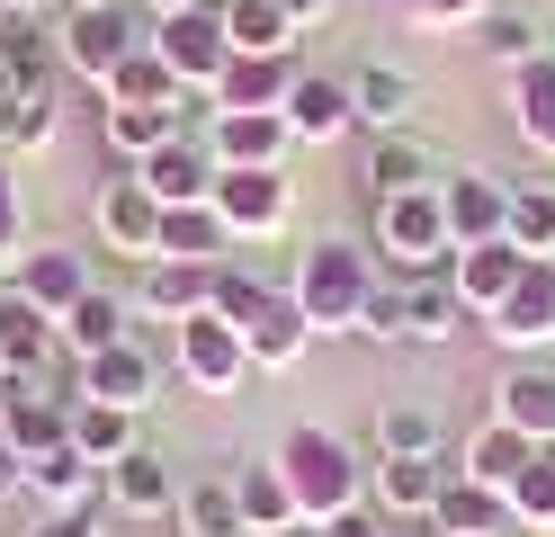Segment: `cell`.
Instances as JSON below:
<instances>
[{"instance_id":"cell-1","label":"cell","mask_w":555,"mask_h":537,"mask_svg":"<svg viewBox=\"0 0 555 537\" xmlns=\"http://www.w3.org/2000/svg\"><path fill=\"white\" fill-rule=\"evenodd\" d=\"M287 296L305 305L314 341L359 332L367 305H376V260H367V242H314V251L296 260V286H287Z\"/></svg>"},{"instance_id":"cell-2","label":"cell","mask_w":555,"mask_h":537,"mask_svg":"<svg viewBox=\"0 0 555 537\" xmlns=\"http://www.w3.org/2000/svg\"><path fill=\"white\" fill-rule=\"evenodd\" d=\"M278 475H287L296 511L314 528L359 511V457H350V439H332V430H287V439H278Z\"/></svg>"},{"instance_id":"cell-3","label":"cell","mask_w":555,"mask_h":537,"mask_svg":"<svg viewBox=\"0 0 555 537\" xmlns=\"http://www.w3.org/2000/svg\"><path fill=\"white\" fill-rule=\"evenodd\" d=\"M367 251H386V260L403 278H430L448 251V215H439V189H403V197H376V242Z\"/></svg>"},{"instance_id":"cell-4","label":"cell","mask_w":555,"mask_h":537,"mask_svg":"<svg viewBox=\"0 0 555 537\" xmlns=\"http://www.w3.org/2000/svg\"><path fill=\"white\" fill-rule=\"evenodd\" d=\"M170 358H180V376H189L197 394H224V385H242V368H251V341L206 305V314H189V322H170Z\"/></svg>"},{"instance_id":"cell-5","label":"cell","mask_w":555,"mask_h":537,"mask_svg":"<svg viewBox=\"0 0 555 537\" xmlns=\"http://www.w3.org/2000/svg\"><path fill=\"white\" fill-rule=\"evenodd\" d=\"M153 54L180 72V90H216L224 81V63H233V36H224V10H180V18H162L153 27Z\"/></svg>"},{"instance_id":"cell-6","label":"cell","mask_w":555,"mask_h":537,"mask_svg":"<svg viewBox=\"0 0 555 537\" xmlns=\"http://www.w3.org/2000/svg\"><path fill=\"white\" fill-rule=\"evenodd\" d=\"M287 117L278 107H206V153L216 170H278L287 162Z\"/></svg>"},{"instance_id":"cell-7","label":"cell","mask_w":555,"mask_h":537,"mask_svg":"<svg viewBox=\"0 0 555 537\" xmlns=\"http://www.w3.org/2000/svg\"><path fill=\"white\" fill-rule=\"evenodd\" d=\"M439 215H448V242L475 251V242H502L511 225V189L493 170H457V179H439Z\"/></svg>"},{"instance_id":"cell-8","label":"cell","mask_w":555,"mask_h":537,"mask_svg":"<svg viewBox=\"0 0 555 537\" xmlns=\"http://www.w3.org/2000/svg\"><path fill=\"white\" fill-rule=\"evenodd\" d=\"M99 242H108V251H126V260H153V251H162V197L144 189V179H108V189H99Z\"/></svg>"},{"instance_id":"cell-9","label":"cell","mask_w":555,"mask_h":537,"mask_svg":"<svg viewBox=\"0 0 555 537\" xmlns=\"http://www.w3.org/2000/svg\"><path fill=\"white\" fill-rule=\"evenodd\" d=\"M483 332L511 341V349H555V260H529V269H519V286L493 305Z\"/></svg>"},{"instance_id":"cell-10","label":"cell","mask_w":555,"mask_h":537,"mask_svg":"<svg viewBox=\"0 0 555 537\" xmlns=\"http://www.w3.org/2000/svg\"><path fill=\"white\" fill-rule=\"evenodd\" d=\"M54 46H63V72H81V81H108V72L134 54V18H126V0H117V10H73V27H63Z\"/></svg>"},{"instance_id":"cell-11","label":"cell","mask_w":555,"mask_h":537,"mask_svg":"<svg viewBox=\"0 0 555 537\" xmlns=\"http://www.w3.org/2000/svg\"><path fill=\"white\" fill-rule=\"evenodd\" d=\"M206 206H216L233 233H278L296 197H287V170H216V197Z\"/></svg>"},{"instance_id":"cell-12","label":"cell","mask_w":555,"mask_h":537,"mask_svg":"<svg viewBox=\"0 0 555 537\" xmlns=\"http://www.w3.org/2000/svg\"><path fill=\"white\" fill-rule=\"evenodd\" d=\"M287 135L296 143H340L359 126V99H350V81H332V72H296V90H287Z\"/></svg>"},{"instance_id":"cell-13","label":"cell","mask_w":555,"mask_h":537,"mask_svg":"<svg viewBox=\"0 0 555 537\" xmlns=\"http://www.w3.org/2000/svg\"><path fill=\"white\" fill-rule=\"evenodd\" d=\"M134 179H144L162 206H206L216 197V153H206V135H180V143H162V153L134 162Z\"/></svg>"},{"instance_id":"cell-14","label":"cell","mask_w":555,"mask_h":537,"mask_svg":"<svg viewBox=\"0 0 555 537\" xmlns=\"http://www.w3.org/2000/svg\"><path fill=\"white\" fill-rule=\"evenodd\" d=\"M430 528H439V537H511L519 520H511V493H493V484H475V475L448 465V484H439V501H430Z\"/></svg>"},{"instance_id":"cell-15","label":"cell","mask_w":555,"mask_h":537,"mask_svg":"<svg viewBox=\"0 0 555 537\" xmlns=\"http://www.w3.org/2000/svg\"><path fill=\"white\" fill-rule=\"evenodd\" d=\"M10 286H18V296L37 305V314H54V322H63V314H73L99 278H90V260H81V251H54V242H37V251L18 260V278H10Z\"/></svg>"},{"instance_id":"cell-16","label":"cell","mask_w":555,"mask_h":537,"mask_svg":"<svg viewBox=\"0 0 555 537\" xmlns=\"http://www.w3.org/2000/svg\"><path fill=\"white\" fill-rule=\"evenodd\" d=\"M153 349L144 341H117V349H99V358H81V394L90 404H117V412H144L153 404Z\"/></svg>"},{"instance_id":"cell-17","label":"cell","mask_w":555,"mask_h":537,"mask_svg":"<svg viewBox=\"0 0 555 537\" xmlns=\"http://www.w3.org/2000/svg\"><path fill=\"white\" fill-rule=\"evenodd\" d=\"M108 501L134 520H162V511H180V475H170V457L162 448H126L108 465Z\"/></svg>"},{"instance_id":"cell-18","label":"cell","mask_w":555,"mask_h":537,"mask_svg":"<svg viewBox=\"0 0 555 537\" xmlns=\"http://www.w3.org/2000/svg\"><path fill=\"white\" fill-rule=\"evenodd\" d=\"M63 439H73V404H54V394H10V404H0V448L18 465L63 448Z\"/></svg>"},{"instance_id":"cell-19","label":"cell","mask_w":555,"mask_h":537,"mask_svg":"<svg viewBox=\"0 0 555 537\" xmlns=\"http://www.w3.org/2000/svg\"><path fill=\"white\" fill-rule=\"evenodd\" d=\"M519 269H529V251H511V242H475V251H457L448 286L466 296V314H493L511 286H519Z\"/></svg>"},{"instance_id":"cell-20","label":"cell","mask_w":555,"mask_h":537,"mask_svg":"<svg viewBox=\"0 0 555 537\" xmlns=\"http://www.w3.org/2000/svg\"><path fill=\"white\" fill-rule=\"evenodd\" d=\"M287 90H296V63L287 54H233L224 81L206 90V107H287Z\"/></svg>"},{"instance_id":"cell-21","label":"cell","mask_w":555,"mask_h":537,"mask_svg":"<svg viewBox=\"0 0 555 537\" xmlns=\"http://www.w3.org/2000/svg\"><path fill=\"white\" fill-rule=\"evenodd\" d=\"M144 305L162 322H189V314L216 305V269L206 260H144Z\"/></svg>"},{"instance_id":"cell-22","label":"cell","mask_w":555,"mask_h":537,"mask_svg":"<svg viewBox=\"0 0 555 537\" xmlns=\"http://www.w3.org/2000/svg\"><path fill=\"white\" fill-rule=\"evenodd\" d=\"M439 484H448L439 457H376V511H386V520H412V511L430 520Z\"/></svg>"},{"instance_id":"cell-23","label":"cell","mask_w":555,"mask_h":537,"mask_svg":"<svg viewBox=\"0 0 555 537\" xmlns=\"http://www.w3.org/2000/svg\"><path fill=\"white\" fill-rule=\"evenodd\" d=\"M242 341H251V368H296L305 341H314V322H305L296 296H269L251 322H242Z\"/></svg>"},{"instance_id":"cell-24","label":"cell","mask_w":555,"mask_h":537,"mask_svg":"<svg viewBox=\"0 0 555 537\" xmlns=\"http://www.w3.org/2000/svg\"><path fill=\"white\" fill-rule=\"evenodd\" d=\"M350 99H359V126L403 135V117H412V99H422V81H412L403 63H367V72H350Z\"/></svg>"},{"instance_id":"cell-25","label":"cell","mask_w":555,"mask_h":537,"mask_svg":"<svg viewBox=\"0 0 555 537\" xmlns=\"http://www.w3.org/2000/svg\"><path fill=\"white\" fill-rule=\"evenodd\" d=\"M224 251H233V225L216 206H162V251H153V260H206V269H216Z\"/></svg>"},{"instance_id":"cell-26","label":"cell","mask_w":555,"mask_h":537,"mask_svg":"<svg viewBox=\"0 0 555 537\" xmlns=\"http://www.w3.org/2000/svg\"><path fill=\"white\" fill-rule=\"evenodd\" d=\"M359 189L367 197H403V189H439V179H430V153L412 135H376L367 162H359Z\"/></svg>"},{"instance_id":"cell-27","label":"cell","mask_w":555,"mask_h":537,"mask_svg":"<svg viewBox=\"0 0 555 537\" xmlns=\"http://www.w3.org/2000/svg\"><path fill=\"white\" fill-rule=\"evenodd\" d=\"M189 117H206V107H108V153H126V162H144V153H162V143H180L189 135Z\"/></svg>"},{"instance_id":"cell-28","label":"cell","mask_w":555,"mask_h":537,"mask_svg":"<svg viewBox=\"0 0 555 537\" xmlns=\"http://www.w3.org/2000/svg\"><path fill=\"white\" fill-rule=\"evenodd\" d=\"M538 457V439L529 430H511V421H493V430H475L466 439V457H457V475H475V484H493V493H511L519 484V465Z\"/></svg>"},{"instance_id":"cell-29","label":"cell","mask_w":555,"mask_h":537,"mask_svg":"<svg viewBox=\"0 0 555 537\" xmlns=\"http://www.w3.org/2000/svg\"><path fill=\"white\" fill-rule=\"evenodd\" d=\"M99 90H108V107H180V99H189V90H180V72H170L153 46H134Z\"/></svg>"},{"instance_id":"cell-30","label":"cell","mask_w":555,"mask_h":537,"mask_svg":"<svg viewBox=\"0 0 555 537\" xmlns=\"http://www.w3.org/2000/svg\"><path fill=\"white\" fill-rule=\"evenodd\" d=\"M457 322H466V296L439 269L430 278H403V341H448Z\"/></svg>"},{"instance_id":"cell-31","label":"cell","mask_w":555,"mask_h":537,"mask_svg":"<svg viewBox=\"0 0 555 537\" xmlns=\"http://www.w3.org/2000/svg\"><path fill=\"white\" fill-rule=\"evenodd\" d=\"M233 501H242V520H251V537L305 520V511H296V493H287V475H278V457H269V465H242V475H233Z\"/></svg>"},{"instance_id":"cell-32","label":"cell","mask_w":555,"mask_h":537,"mask_svg":"<svg viewBox=\"0 0 555 537\" xmlns=\"http://www.w3.org/2000/svg\"><path fill=\"white\" fill-rule=\"evenodd\" d=\"M54 341H63V349H81V358H99V349H117V341H134V332H126V305L108 296V286H90V296L54 322Z\"/></svg>"},{"instance_id":"cell-33","label":"cell","mask_w":555,"mask_h":537,"mask_svg":"<svg viewBox=\"0 0 555 537\" xmlns=\"http://www.w3.org/2000/svg\"><path fill=\"white\" fill-rule=\"evenodd\" d=\"M46 349H54V314H37L18 286H0V368L18 376V368H37Z\"/></svg>"},{"instance_id":"cell-34","label":"cell","mask_w":555,"mask_h":537,"mask_svg":"<svg viewBox=\"0 0 555 537\" xmlns=\"http://www.w3.org/2000/svg\"><path fill=\"white\" fill-rule=\"evenodd\" d=\"M511 107H519V143L555 162V54L519 63V90H511Z\"/></svg>"},{"instance_id":"cell-35","label":"cell","mask_w":555,"mask_h":537,"mask_svg":"<svg viewBox=\"0 0 555 537\" xmlns=\"http://www.w3.org/2000/svg\"><path fill=\"white\" fill-rule=\"evenodd\" d=\"M73 448L99 465V475H108V465H117L126 448H144V439H134V412H117V404H90V394H81V404H73Z\"/></svg>"},{"instance_id":"cell-36","label":"cell","mask_w":555,"mask_h":537,"mask_svg":"<svg viewBox=\"0 0 555 537\" xmlns=\"http://www.w3.org/2000/svg\"><path fill=\"white\" fill-rule=\"evenodd\" d=\"M493 421L529 430V439H555V376H538V368H511V376H502V394H493Z\"/></svg>"},{"instance_id":"cell-37","label":"cell","mask_w":555,"mask_h":537,"mask_svg":"<svg viewBox=\"0 0 555 537\" xmlns=\"http://www.w3.org/2000/svg\"><path fill=\"white\" fill-rule=\"evenodd\" d=\"M224 36H233V54H287L296 18L278 10V0H224Z\"/></svg>"},{"instance_id":"cell-38","label":"cell","mask_w":555,"mask_h":537,"mask_svg":"<svg viewBox=\"0 0 555 537\" xmlns=\"http://www.w3.org/2000/svg\"><path fill=\"white\" fill-rule=\"evenodd\" d=\"M511 251H529V260H555V189L529 179V189H511V225H502Z\"/></svg>"},{"instance_id":"cell-39","label":"cell","mask_w":555,"mask_h":537,"mask_svg":"<svg viewBox=\"0 0 555 537\" xmlns=\"http://www.w3.org/2000/svg\"><path fill=\"white\" fill-rule=\"evenodd\" d=\"M180 528H189V537H251L233 484H180Z\"/></svg>"},{"instance_id":"cell-40","label":"cell","mask_w":555,"mask_h":537,"mask_svg":"<svg viewBox=\"0 0 555 537\" xmlns=\"http://www.w3.org/2000/svg\"><path fill=\"white\" fill-rule=\"evenodd\" d=\"M511 520H519V528H555V439H538V457L519 465V484H511Z\"/></svg>"},{"instance_id":"cell-41","label":"cell","mask_w":555,"mask_h":537,"mask_svg":"<svg viewBox=\"0 0 555 537\" xmlns=\"http://www.w3.org/2000/svg\"><path fill=\"white\" fill-rule=\"evenodd\" d=\"M376 457H439V421L422 404H386L376 412Z\"/></svg>"},{"instance_id":"cell-42","label":"cell","mask_w":555,"mask_h":537,"mask_svg":"<svg viewBox=\"0 0 555 537\" xmlns=\"http://www.w3.org/2000/svg\"><path fill=\"white\" fill-rule=\"evenodd\" d=\"M46 135H54V99H27L0 72V143H46Z\"/></svg>"},{"instance_id":"cell-43","label":"cell","mask_w":555,"mask_h":537,"mask_svg":"<svg viewBox=\"0 0 555 537\" xmlns=\"http://www.w3.org/2000/svg\"><path fill=\"white\" fill-rule=\"evenodd\" d=\"M269 296H278L269 278H251V269H242V260H216V314L233 322V332H242V322H251V314H260Z\"/></svg>"},{"instance_id":"cell-44","label":"cell","mask_w":555,"mask_h":537,"mask_svg":"<svg viewBox=\"0 0 555 537\" xmlns=\"http://www.w3.org/2000/svg\"><path fill=\"white\" fill-rule=\"evenodd\" d=\"M483 54H502V63H538V27H529V18H511V10H493V18H483Z\"/></svg>"},{"instance_id":"cell-45","label":"cell","mask_w":555,"mask_h":537,"mask_svg":"<svg viewBox=\"0 0 555 537\" xmlns=\"http://www.w3.org/2000/svg\"><path fill=\"white\" fill-rule=\"evenodd\" d=\"M27 215H18V179H10V162H0V260H27Z\"/></svg>"},{"instance_id":"cell-46","label":"cell","mask_w":555,"mask_h":537,"mask_svg":"<svg viewBox=\"0 0 555 537\" xmlns=\"http://www.w3.org/2000/svg\"><path fill=\"white\" fill-rule=\"evenodd\" d=\"M483 10H493V0H412V18H422V27H466Z\"/></svg>"},{"instance_id":"cell-47","label":"cell","mask_w":555,"mask_h":537,"mask_svg":"<svg viewBox=\"0 0 555 537\" xmlns=\"http://www.w3.org/2000/svg\"><path fill=\"white\" fill-rule=\"evenodd\" d=\"M359 332H376V341H403V286H376V305H367V322Z\"/></svg>"},{"instance_id":"cell-48","label":"cell","mask_w":555,"mask_h":537,"mask_svg":"<svg viewBox=\"0 0 555 537\" xmlns=\"http://www.w3.org/2000/svg\"><path fill=\"white\" fill-rule=\"evenodd\" d=\"M27 537H99V511H54V520H37Z\"/></svg>"},{"instance_id":"cell-49","label":"cell","mask_w":555,"mask_h":537,"mask_svg":"<svg viewBox=\"0 0 555 537\" xmlns=\"http://www.w3.org/2000/svg\"><path fill=\"white\" fill-rule=\"evenodd\" d=\"M278 10H287L296 27H314V18H332V0H278Z\"/></svg>"},{"instance_id":"cell-50","label":"cell","mask_w":555,"mask_h":537,"mask_svg":"<svg viewBox=\"0 0 555 537\" xmlns=\"http://www.w3.org/2000/svg\"><path fill=\"white\" fill-rule=\"evenodd\" d=\"M269 537H323V528H314V520H296V528H269Z\"/></svg>"},{"instance_id":"cell-51","label":"cell","mask_w":555,"mask_h":537,"mask_svg":"<svg viewBox=\"0 0 555 537\" xmlns=\"http://www.w3.org/2000/svg\"><path fill=\"white\" fill-rule=\"evenodd\" d=\"M73 10H117V0H73Z\"/></svg>"},{"instance_id":"cell-52","label":"cell","mask_w":555,"mask_h":537,"mask_svg":"<svg viewBox=\"0 0 555 537\" xmlns=\"http://www.w3.org/2000/svg\"><path fill=\"white\" fill-rule=\"evenodd\" d=\"M376 537H395V528H376Z\"/></svg>"}]
</instances>
